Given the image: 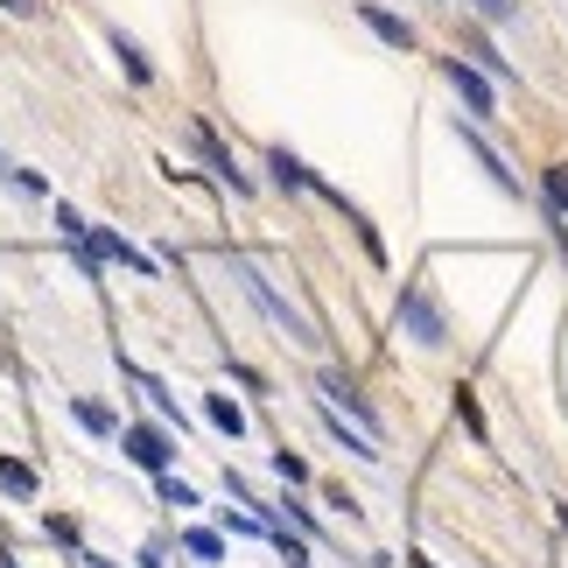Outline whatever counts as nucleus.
I'll return each instance as SVG.
<instances>
[{"mask_svg": "<svg viewBox=\"0 0 568 568\" xmlns=\"http://www.w3.org/2000/svg\"><path fill=\"white\" fill-rule=\"evenodd\" d=\"M400 331L414 344H449V323H443V302H435L428 281H407L400 288Z\"/></svg>", "mask_w": 568, "mask_h": 568, "instance_id": "nucleus-1", "label": "nucleus"}, {"mask_svg": "<svg viewBox=\"0 0 568 568\" xmlns=\"http://www.w3.org/2000/svg\"><path fill=\"white\" fill-rule=\"evenodd\" d=\"M443 78H449V92L464 99L477 120H498V92H491V78L477 71L470 57H456V50H449V57H443Z\"/></svg>", "mask_w": 568, "mask_h": 568, "instance_id": "nucleus-2", "label": "nucleus"}, {"mask_svg": "<svg viewBox=\"0 0 568 568\" xmlns=\"http://www.w3.org/2000/svg\"><path fill=\"white\" fill-rule=\"evenodd\" d=\"M190 141H196V155H204V162H211V176H217V183H225L232 196H253V176H246V169H239V162H232V148H225V141H217V126H204V120H196V126H190Z\"/></svg>", "mask_w": 568, "mask_h": 568, "instance_id": "nucleus-3", "label": "nucleus"}, {"mask_svg": "<svg viewBox=\"0 0 568 568\" xmlns=\"http://www.w3.org/2000/svg\"><path fill=\"white\" fill-rule=\"evenodd\" d=\"M120 443H126V456H134V464L141 470H169V464H176V443H169V435L155 428V422H134V428H120Z\"/></svg>", "mask_w": 568, "mask_h": 568, "instance_id": "nucleus-4", "label": "nucleus"}, {"mask_svg": "<svg viewBox=\"0 0 568 568\" xmlns=\"http://www.w3.org/2000/svg\"><path fill=\"white\" fill-rule=\"evenodd\" d=\"M239 274H246V288H253V302H260V310H267V316L281 323V331H288V337H295V344H310V337H316V331H310V323H302V316L288 310V302H281V295L267 288V274H260V267H246V260H239Z\"/></svg>", "mask_w": 568, "mask_h": 568, "instance_id": "nucleus-5", "label": "nucleus"}, {"mask_svg": "<svg viewBox=\"0 0 568 568\" xmlns=\"http://www.w3.org/2000/svg\"><path fill=\"white\" fill-rule=\"evenodd\" d=\"M84 246H92V260H113V267H134V274H155V260H148L134 239H120V232H105V225H92L84 232Z\"/></svg>", "mask_w": 568, "mask_h": 568, "instance_id": "nucleus-6", "label": "nucleus"}, {"mask_svg": "<svg viewBox=\"0 0 568 568\" xmlns=\"http://www.w3.org/2000/svg\"><path fill=\"white\" fill-rule=\"evenodd\" d=\"M358 21H365V29H373L379 42H386V50H414V42H422V36H414V21H400V14H393V8H379V0H358Z\"/></svg>", "mask_w": 568, "mask_h": 568, "instance_id": "nucleus-7", "label": "nucleus"}, {"mask_svg": "<svg viewBox=\"0 0 568 568\" xmlns=\"http://www.w3.org/2000/svg\"><path fill=\"white\" fill-rule=\"evenodd\" d=\"M456 141H464L470 155H477V169H485V176H491V190H519V183H513V169H506V162L491 155V141L477 134V126H456Z\"/></svg>", "mask_w": 568, "mask_h": 568, "instance_id": "nucleus-8", "label": "nucleus"}, {"mask_svg": "<svg viewBox=\"0 0 568 568\" xmlns=\"http://www.w3.org/2000/svg\"><path fill=\"white\" fill-rule=\"evenodd\" d=\"M323 393H331V400H337V407H352V414H358V422H365V428H373V400H365V393H358V379H352V373H323Z\"/></svg>", "mask_w": 568, "mask_h": 568, "instance_id": "nucleus-9", "label": "nucleus"}, {"mask_svg": "<svg viewBox=\"0 0 568 568\" xmlns=\"http://www.w3.org/2000/svg\"><path fill=\"white\" fill-rule=\"evenodd\" d=\"M113 57H120V71H126V84H155V63L141 57V42H134V36H120V29H113Z\"/></svg>", "mask_w": 568, "mask_h": 568, "instance_id": "nucleus-10", "label": "nucleus"}, {"mask_svg": "<svg viewBox=\"0 0 568 568\" xmlns=\"http://www.w3.org/2000/svg\"><path fill=\"white\" fill-rule=\"evenodd\" d=\"M464 57H477V71H485V78H506V71H513V63L491 50V36H485V29H464Z\"/></svg>", "mask_w": 568, "mask_h": 568, "instance_id": "nucleus-11", "label": "nucleus"}, {"mask_svg": "<svg viewBox=\"0 0 568 568\" xmlns=\"http://www.w3.org/2000/svg\"><path fill=\"white\" fill-rule=\"evenodd\" d=\"M204 414H211L217 435H232V443L246 435V414H239V400H225V393H204Z\"/></svg>", "mask_w": 568, "mask_h": 568, "instance_id": "nucleus-12", "label": "nucleus"}, {"mask_svg": "<svg viewBox=\"0 0 568 568\" xmlns=\"http://www.w3.org/2000/svg\"><path fill=\"white\" fill-rule=\"evenodd\" d=\"M267 169H274V183H281V190H310V183H316L310 169H302V155H288V148H274Z\"/></svg>", "mask_w": 568, "mask_h": 568, "instance_id": "nucleus-13", "label": "nucleus"}, {"mask_svg": "<svg viewBox=\"0 0 568 568\" xmlns=\"http://www.w3.org/2000/svg\"><path fill=\"white\" fill-rule=\"evenodd\" d=\"M323 428H331V443H344V449H352V456H365V464H373V435H358V428H344V414H331V407H323Z\"/></svg>", "mask_w": 568, "mask_h": 568, "instance_id": "nucleus-14", "label": "nucleus"}, {"mask_svg": "<svg viewBox=\"0 0 568 568\" xmlns=\"http://www.w3.org/2000/svg\"><path fill=\"white\" fill-rule=\"evenodd\" d=\"M71 414H78V428H92V435H120V422L99 400H71Z\"/></svg>", "mask_w": 568, "mask_h": 568, "instance_id": "nucleus-15", "label": "nucleus"}, {"mask_svg": "<svg viewBox=\"0 0 568 568\" xmlns=\"http://www.w3.org/2000/svg\"><path fill=\"white\" fill-rule=\"evenodd\" d=\"M0 485H8L14 498H36V470H29V464H14V456H0Z\"/></svg>", "mask_w": 568, "mask_h": 568, "instance_id": "nucleus-16", "label": "nucleus"}, {"mask_svg": "<svg viewBox=\"0 0 568 568\" xmlns=\"http://www.w3.org/2000/svg\"><path fill=\"white\" fill-rule=\"evenodd\" d=\"M456 422L470 428V443H485V414H477V393L470 386H456Z\"/></svg>", "mask_w": 568, "mask_h": 568, "instance_id": "nucleus-17", "label": "nucleus"}, {"mask_svg": "<svg viewBox=\"0 0 568 568\" xmlns=\"http://www.w3.org/2000/svg\"><path fill=\"white\" fill-rule=\"evenodd\" d=\"M470 14L485 21V29H498V21H513V14H519V0H470Z\"/></svg>", "mask_w": 568, "mask_h": 568, "instance_id": "nucleus-18", "label": "nucleus"}, {"mask_svg": "<svg viewBox=\"0 0 568 568\" xmlns=\"http://www.w3.org/2000/svg\"><path fill=\"white\" fill-rule=\"evenodd\" d=\"M183 548H190L196 561H217V555H225V540H217V534H204V527H196V534H183Z\"/></svg>", "mask_w": 568, "mask_h": 568, "instance_id": "nucleus-19", "label": "nucleus"}, {"mask_svg": "<svg viewBox=\"0 0 568 568\" xmlns=\"http://www.w3.org/2000/svg\"><path fill=\"white\" fill-rule=\"evenodd\" d=\"M540 183H548V211H568V162H555Z\"/></svg>", "mask_w": 568, "mask_h": 568, "instance_id": "nucleus-20", "label": "nucleus"}, {"mask_svg": "<svg viewBox=\"0 0 568 568\" xmlns=\"http://www.w3.org/2000/svg\"><path fill=\"white\" fill-rule=\"evenodd\" d=\"M274 534V548L288 555V568H310V548H302V540H288V527H267Z\"/></svg>", "mask_w": 568, "mask_h": 568, "instance_id": "nucleus-21", "label": "nucleus"}, {"mask_svg": "<svg viewBox=\"0 0 568 568\" xmlns=\"http://www.w3.org/2000/svg\"><path fill=\"white\" fill-rule=\"evenodd\" d=\"M274 470H281V477H288V485H310V464H302V456H295V449H281V456H274Z\"/></svg>", "mask_w": 568, "mask_h": 568, "instance_id": "nucleus-22", "label": "nucleus"}, {"mask_svg": "<svg viewBox=\"0 0 568 568\" xmlns=\"http://www.w3.org/2000/svg\"><path fill=\"white\" fill-rule=\"evenodd\" d=\"M57 225H63V239H71V246H84V232H92V225H84V217H78L71 204H57Z\"/></svg>", "mask_w": 568, "mask_h": 568, "instance_id": "nucleus-23", "label": "nucleus"}, {"mask_svg": "<svg viewBox=\"0 0 568 568\" xmlns=\"http://www.w3.org/2000/svg\"><path fill=\"white\" fill-rule=\"evenodd\" d=\"M162 506H196V491H190V485H176V477L162 470Z\"/></svg>", "mask_w": 568, "mask_h": 568, "instance_id": "nucleus-24", "label": "nucleus"}, {"mask_svg": "<svg viewBox=\"0 0 568 568\" xmlns=\"http://www.w3.org/2000/svg\"><path fill=\"white\" fill-rule=\"evenodd\" d=\"M50 540H63V548H78V519H63V513H50Z\"/></svg>", "mask_w": 568, "mask_h": 568, "instance_id": "nucleus-25", "label": "nucleus"}, {"mask_svg": "<svg viewBox=\"0 0 568 568\" xmlns=\"http://www.w3.org/2000/svg\"><path fill=\"white\" fill-rule=\"evenodd\" d=\"M0 14H21V21H36L42 8H36V0H0Z\"/></svg>", "mask_w": 568, "mask_h": 568, "instance_id": "nucleus-26", "label": "nucleus"}, {"mask_svg": "<svg viewBox=\"0 0 568 568\" xmlns=\"http://www.w3.org/2000/svg\"><path fill=\"white\" fill-rule=\"evenodd\" d=\"M0 176H8V162H0Z\"/></svg>", "mask_w": 568, "mask_h": 568, "instance_id": "nucleus-27", "label": "nucleus"}]
</instances>
